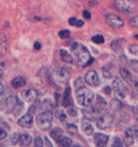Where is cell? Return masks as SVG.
<instances>
[{"mask_svg":"<svg viewBox=\"0 0 138 147\" xmlns=\"http://www.w3.org/2000/svg\"><path fill=\"white\" fill-rule=\"evenodd\" d=\"M129 52L135 54V55H138V45L137 44H131L129 45Z\"/></svg>","mask_w":138,"mask_h":147,"instance_id":"1f68e13d","label":"cell"},{"mask_svg":"<svg viewBox=\"0 0 138 147\" xmlns=\"http://www.w3.org/2000/svg\"><path fill=\"white\" fill-rule=\"evenodd\" d=\"M22 104L18 101L15 96H10L9 98L6 100V109L8 112H12L15 115H18L22 110Z\"/></svg>","mask_w":138,"mask_h":147,"instance_id":"8992f818","label":"cell"},{"mask_svg":"<svg viewBox=\"0 0 138 147\" xmlns=\"http://www.w3.org/2000/svg\"><path fill=\"white\" fill-rule=\"evenodd\" d=\"M59 37L61 38V39H67V38L70 37V31L69 30H62V31H60L59 32Z\"/></svg>","mask_w":138,"mask_h":147,"instance_id":"f1b7e54d","label":"cell"},{"mask_svg":"<svg viewBox=\"0 0 138 147\" xmlns=\"http://www.w3.org/2000/svg\"><path fill=\"white\" fill-rule=\"evenodd\" d=\"M19 142H20L21 146H29L31 144V142H32V137L28 134H22V135H20Z\"/></svg>","mask_w":138,"mask_h":147,"instance_id":"ffe728a7","label":"cell"},{"mask_svg":"<svg viewBox=\"0 0 138 147\" xmlns=\"http://www.w3.org/2000/svg\"><path fill=\"white\" fill-rule=\"evenodd\" d=\"M113 146H122V142L119 140L118 137H115V142L113 143Z\"/></svg>","mask_w":138,"mask_h":147,"instance_id":"74e56055","label":"cell"},{"mask_svg":"<svg viewBox=\"0 0 138 147\" xmlns=\"http://www.w3.org/2000/svg\"><path fill=\"white\" fill-rule=\"evenodd\" d=\"M119 74H120L122 79H123V80H125L127 83H131V72L127 70V69H124V67H122V69L119 70Z\"/></svg>","mask_w":138,"mask_h":147,"instance_id":"44dd1931","label":"cell"},{"mask_svg":"<svg viewBox=\"0 0 138 147\" xmlns=\"http://www.w3.org/2000/svg\"><path fill=\"white\" fill-rule=\"evenodd\" d=\"M96 123H97V127L98 128L105 129V128L110 127L112 123H113V118L108 114H104V115H102V116H100V117L97 118Z\"/></svg>","mask_w":138,"mask_h":147,"instance_id":"52a82bcc","label":"cell"},{"mask_svg":"<svg viewBox=\"0 0 138 147\" xmlns=\"http://www.w3.org/2000/svg\"><path fill=\"white\" fill-rule=\"evenodd\" d=\"M53 79L58 83H66L70 79V71L64 66L57 67L53 71Z\"/></svg>","mask_w":138,"mask_h":147,"instance_id":"5b68a950","label":"cell"},{"mask_svg":"<svg viewBox=\"0 0 138 147\" xmlns=\"http://www.w3.org/2000/svg\"><path fill=\"white\" fill-rule=\"evenodd\" d=\"M2 93H3V85L0 83V95H1Z\"/></svg>","mask_w":138,"mask_h":147,"instance_id":"7dc6e473","label":"cell"},{"mask_svg":"<svg viewBox=\"0 0 138 147\" xmlns=\"http://www.w3.org/2000/svg\"><path fill=\"white\" fill-rule=\"evenodd\" d=\"M134 131H135V136H136V138L138 140V128L136 127V129H134Z\"/></svg>","mask_w":138,"mask_h":147,"instance_id":"c3c4849f","label":"cell"},{"mask_svg":"<svg viewBox=\"0 0 138 147\" xmlns=\"http://www.w3.org/2000/svg\"><path fill=\"white\" fill-rule=\"evenodd\" d=\"M94 143L96 144V146H105L108 143V136L102 133H96L94 134Z\"/></svg>","mask_w":138,"mask_h":147,"instance_id":"7c38bea8","label":"cell"},{"mask_svg":"<svg viewBox=\"0 0 138 147\" xmlns=\"http://www.w3.org/2000/svg\"><path fill=\"white\" fill-rule=\"evenodd\" d=\"M134 114H135V117H136V119L138 121V106H136V107L134 109Z\"/></svg>","mask_w":138,"mask_h":147,"instance_id":"b9f144b4","label":"cell"},{"mask_svg":"<svg viewBox=\"0 0 138 147\" xmlns=\"http://www.w3.org/2000/svg\"><path fill=\"white\" fill-rule=\"evenodd\" d=\"M83 24H84V23H83V21H81V20H77V22H76V24H75V26H76V27H83Z\"/></svg>","mask_w":138,"mask_h":147,"instance_id":"f6af8a7d","label":"cell"},{"mask_svg":"<svg viewBox=\"0 0 138 147\" xmlns=\"http://www.w3.org/2000/svg\"><path fill=\"white\" fill-rule=\"evenodd\" d=\"M67 113H69L71 116H75V115H76V112H75V110H74V109H72V107L67 110Z\"/></svg>","mask_w":138,"mask_h":147,"instance_id":"ab89813d","label":"cell"},{"mask_svg":"<svg viewBox=\"0 0 138 147\" xmlns=\"http://www.w3.org/2000/svg\"><path fill=\"white\" fill-rule=\"evenodd\" d=\"M57 143H58V145H60V146H62V147L72 146V140H70V138H67V137H63V136H62Z\"/></svg>","mask_w":138,"mask_h":147,"instance_id":"cb8c5ba5","label":"cell"},{"mask_svg":"<svg viewBox=\"0 0 138 147\" xmlns=\"http://www.w3.org/2000/svg\"><path fill=\"white\" fill-rule=\"evenodd\" d=\"M81 125H82V129H83V132L85 133L86 135H92L93 134V126L92 124L88 122V119H83L82 122H81Z\"/></svg>","mask_w":138,"mask_h":147,"instance_id":"ac0fdd59","label":"cell"},{"mask_svg":"<svg viewBox=\"0 0 138 147\" xmlns=\"http://www.w3.org/2000/svg\"><path fill=\"white\" fill-rule=\"evenodd\" d=\"M102 72H103V76H104L105 79H110V78H112V73L107 70V67H103Z\"/></svg>","mask_w":138,"mask_h":147,"instance_id":"d6a6232c","label":"cell"},{"mask_svg":"<svg viewBox=\"0 0 138 147\" xmlns=\"http://www.w3.org/2000/svg\"><path fill=\"white\" fill-rule=\"evenodd\" d=\"M131 63H133L134 65H137V67H138V62H136V61H134V62H131ZM137 67H136V69H137Z\"/></svg>","mask_w":138,"mask_h":147,"instance_id":"681fc988","label":"cell"},{"mask_svg":"<svg viewBox=\"0 0 138 147\" xmlns=\"http://www.w3.org/2000/svg\"><path fill=\"white\" fill-rule=\"evenodd\" d=\"M112 109L114 111H118V110H120L122 109V103L119 102V101H117V100H114L113 102H112Z\"/></svg>","mask_w":138,"mask_h":147,"instance_id":"4316f807","label":"cell"},{"mask_svg":"<svg viewBox=\"0 0 138 147\" xmlns=\"http://www.w3.org/2000/svg\"><path fill=\"white\" fill-rule=\"evenodd\" d=\"M6 69H7V67H6V64H5V63H0V78L3 75Z\"/></svg>","mask_w":138,"mask_h":147,"instance_id":"e575fe53","label":"cell"},{"mask_svg":"<svg viewBox=\"0 0 138 147\" xmlns=\"http://www.w3.org/2000/svg\"><path fill=\"white\" fill-rule=\"evenodd\" d=\"M34 145H36V147H41L42 145H43V143H42V140H41L40 137H36V142H34Z\"/></svg>","mask_w":138,"mask_h":147,"instance_id":"d590c367","label":"cell"},{"mask_svg":"<svg viewBox=\"0 0 138 147\" xmlns=\"http://www.w3.org/2000/svg\"><path fill=\"white\" fill-rule=\"evenodd\" d=\"M83 17H84L85 19H91V13H90L88 11H86V10H84V11H83Z\"/></svg>","mask_w":138,"mask_h":147,"instance_id":"f35d334b","label":"cell"},{"mask_svg":"<svg viewBox=\"0 0 138 147\" xmlns=\"http://www.w3.org/2000/svg\"><path fill=\"white\" fill-rule=\"evenodd\" d=\"M19 138H20V135H19L18 133H15V134L11 136V143H12V144H15V143L19 140Z\"/></svg>","mask_w":138,"mask_h":147,"instance_id":"836d02e7","label":"cell"},{"mask_svg":"<svg viewBox=\"0 0 138 147\" xmlns=\"http://www.w3.org/2000/svg\"><path fill=\"white\" fill-rule=\"evenodd\" d=\"M8 52V39L7 36L0 33V54H6Z\"/></svg>","mask_w":138,"mask_h":147,"instance_id":"e0dca14e","label":"cell"},{"mask_svg":"<svg viewBox=\"0 0 138 147\" xmlns=\"http://www.w3.org/2000/svg\"><path fill=\"white\" fill-rule=\"evenodd\" d=\"M57 118H58L60 122H62V123H64L66 121V114L64 113V111H58L57 112Z\"/></svg>","mask_w":138,"mask_h":147,"instance_id":"d4e9b609","label":"cell"},{"mask_svg":"<svg viewBox=\"0 0 138 147\" xmlns=\"http://www.w3.org/2000/svg\"><path fill=\"white\" fill-rule=\"evenodd\" d=\"M62 105L64 107H70L72 105V96H71V88H66L62 98Z\"/></svg>","mask_w":138,"mask_h":147,"instance_id":"2e32d148","label":"cell"},{"mask_svg":"<svg viewBox=\"0 0 138 147\" xmlns=\"http://www.w3.org/2000/svg\"><path fill=\"white\" fill-rule=\"evenodd\" d=\"M76 22H77V20H76L75 18H70V20H69V23H70L71 26H75Z\"/></svg>","mask_w":138,"mask_h":147,"instance_id":"60d3db41","label":"cell"},{"mask_svg":"<svg viewBox=\"0 0 138 147\" xmlns=\"http://www.w3.org/2000/svg\"><path fill=\"white\" fill-rule=\"evenodd\" d=\"M98 113H100V111L97 110L96 107H92V109H85V110L83 111V114H84V116L86 119L88 121H91V119H97V115H98Z\"/></svg>","mask_w":138,"mask_h":147,"instance_id":"9a60e30c","label":"cell"},{"mask_svg":"<svg viewBox=\"0 0 138 147\" xmlns=\"http://www.w3.org/2000/svg\"><path fill=\"white\" fill-rule=\"evenodd\" d=\"M114 6L118 11L125 13H131L137 9V3L134 0H115Z\"/></svg>","mask_w":138,"mask_h":147,"instance_id":"3957f363","label":"cell"},{"mask_svg":"<svg viewBox=\"0 0 138 147\" xmlns=\"http://www.w3.org/2000/svg\"><path fill=\"white\" fill-rule=\"evenodd\" d=\"M106 22L113 28H122L124 26L123 19L115 15H107L106 16Z\"/></svg>","mask_w":138,"mask_h":147,"instance_id":"30bf717a","label":"cell"},{"mask_svg":"<svg viewBox=\"0 0 138 147\" xmlns=\"http://www.w3.org/2000/svg\"><path fill=\"white\" fill-rule=\"evenodd\" d=\"M21 97L24 102L32 103V102L36 101V97H38V92L34 88H27L23 92H21Z\"/></svg>","mask_w":138,"mask_h":147,"instance_id":"ba28073f","label":"cell"},{"mask_svg":"<svg viewBox=\"0 0 138 147\" xmlns=\"http://www.w3.org/2000/svg\"><path fill=\"white\" fill-rule=\"evenodd\" d=\"M18 124L21 126V127H26V128L31 127L32 124H33V117H32L31 113L23 115V116L18 121Z\"/></svg>","mask_w":138,"mask_h":147,"instance_id":"4fadbf2b","label":"cell"},{"mask_svg":"<svg viewBox=\"0 0 138 147\" xmlns=\"http://www.w3.org/2000/svg\"><path fill=\"white\" fill-rule=\"evenodd\" d=\"M134 88H135V92L138 94V81L134 82Z\"/></svg>","mask_w":138,"mask_h":147,"instance_id":"7bdbcfd3","label":"cell"},{"mask_svg":"<svg viewBox=\"0 0 138 147\" xmlns=\"http://www.w3.org/2000/svg\"><path fill=\"white\" fill-rule=\"evenodd\" d=\"M66 129H67V132L70 133V134H72V135L77 134V127H76L75 125L69 124V125H66Z\"/></svg>","mask_w":138,"mask_h":147,"instance_id":"484cf974","label":"cell"},{"mask_svg":"<svg viewBox=\"0 0 138 147\" xmlns=\"http://www.w3.org/2000/svg\"><path fill=\"white\" fill-rule=\"evenodd\" d=\"M60 54H61V59H62V61H64V62H66V63H72L73 62L72 55H71L67 51H65V50H61V51H60Z\"/></svg>","mask_w":138,"mask_h":147,"instance_id":"7402d4cb","label":"cell"},{"mask_svg":"<svg viewBox=\"0 0 138 147\" xmlns=\"http://www.w3.org/2000/svg\"><path fill=\"white\" fill-rule=\"evenodd\" d=\"M120 40H115V41H113L112 44H110V47L113 48V50L114 51H117V50H119V47L122 48V43L119 42Z\"/></svg>","mask_w":138,"mask_h":147,"instance_id":"83f0119b","label":"cell"},{"mask_svg":"<svg viewBox=\"0 0 138 147\" xmlns=\"http://www.w3.org/2000/svg\"><path fill=\"white\" fill-rule=\"evenodd\" d=\"M34 49H36V50H40V49H41V44L39 43V42H36V43H34Z\"/></svg>","mask_w":138,"mask_h":147,"instance_id":"ee69618b","label":"cell"},{"mask_svg":"<svg viewBox=\"0 0 138 147\" xmlns=\"http://www.w3.org/2000/svg\"><path fill=\"white\" fill-rule=\"evenodd\" d=\"M113 88H114L115 93H116L117 95L119 96L120 98H124V97H125L126 90H125V86H124L123 82L120 81V79H119V78L115 79V81H114V83H113Z\"/></svg>","mask_w":138,"mask_h":147,"instance_id":"8fae6325","label":"cell"},{"mask_svg":"<svg viewBox=\"0 0 138 147\" xmlns=\"http://www.w3.org/2000/svg\"><path fill=\"white\" fill-rule=\"evenodd\" d=\"M24 84H26V78L24 76H17L11 81V85H12V88H21Z\"/></svg>","mask_w":138,"mask_h":147,"instance_id":"d6986e66","label":"cell"},{"mask_svg":"<svg viewBox=\"0 0 138 147\" xmlns=\"http://www.w3.org/2000/svg\"><path fill=\"white\" fill-rule=\"evenodd\" d=\"M94 93L92 90H90L88 88L85 86H81L76 90V100L80 105L82 106H86L88 107L94 101Z\"/></svg>","mask_w":138,"mask_h":147,"instance_id":"7a4b0ae2","label":"cell"},{"mask_svg":"<svg viewBox=\"0 0 138 147\" xmlns=\"http://www.w3.org/2000/svg\"><path fill=\"white\" fill-rule=\"evenodd\" d=\"M84 80L86 82L87 84L92 85V86H97L100 84V79H98V75L96 73V71L94 70H91L88 71L85 76H84Z\"/></svg>","mask_w":138,"mask_h":147,"instance_id":"9c48e42d","label":"cell"},{"mask_svg":"<svg viewBox=\"0 0 138 147\" xmlns=\"http://www.w3.org/2000/svg\"><path fill=\"white\" fill-rule=\"evenodd\" d=\"M7 137V133H6V131H3L2 128H0V140H5Z\"/></svg>","mask_w":138,"mask_h":147,"instance_id":"8d00e7d4","label":"cell"},{"mask_svg":"<svg viewBox=\"0 0 138 147\" xmlns=\"http://www.w3.org/2000/svg\"><path fill=\"white\" fill-rule=\"evenodd\" d=\"M71 50L76 57V64L80 66H85L87 64H91L93 60L91 59L90 52L84 45L80 43H74L71 45Z\"/></svg>","mask_w":138,"mask_h":147,"instance_id":"6da1fadb","label":"cell"},{"mask_svg":"<svg viewBox=\"0 0 138 147\" xmlns=\"http://www.w3.org/2000/svg\"><path fill=\"white\" fill-rule=\"evenodd\" d=\"M134 137H135V131L134 128H127L125 131V138H124V145L126 146H129V145H133L134 143Z\"/></svg>","mask_w":138,"mask_h":147,"instance_id":"5bb4252c","label":"cell"},{"mask_svg":"<svg viewBox=\"0 0 138 147\" xmlns=\"http://www.w3.org/2000/svg\"><path fill=\"white\" fill-rule=\"evenodd\" d=\"M135 38H136V39H138V34H136V36H135Z\"/></svg>","mask_w":138,"mask_h":147,"instance_id":"f907efd6","label":"cell"},{"mask_svg":"<svg viewBox=\"0 0 138 147\" xmlns=\"http://www.w3.org/2000/svg\"><path fill=\"white\" fill-rule=\"evenodd\" d=\"M52 112L51 111H45L44 113L38 115L36 117V125L39 128L43 129V131H48L50 129L52 125Z\"/></svg>","mask_w":138,"mask_h":147,"instance_id":"277c9868","label":"cell"},{"mask_svg":"<svg viewBox=\"0 0 138 147\" xmlns=\"http://www.w3.org/2000/svg\"><path fill=\"white\" fill-rule=\"evenodd\" d=\"M92 41L97 44L104 43V38H103V36H94L92 38Z\"/></svg>","mask_w":138,"mask_h":147,"instance_id":"f546056e","label":"cell"},{"mask_svg":"<svg viewBox=\"0 0 138 147\" xmlns=\"http://www.w3.org/2000/svg\"><path fill=\"white\" fill-rule=\"evenodd\" d=\"M129 23H131V27H135V28H138V16H135L129 19Z\"/></svg>","mask_w":138,"mask_h":147,"instance_id":"4dcf8cb0","label":"cell"},{"mask_svg":"<svg viewBox=\"0 0 138 147\" xmlns=\"http://www.w3.org/2000/svg\"><path fill=\"white\" fill-rule=\"evenodd\" d=\"M104 91H105V92H106L107 94H110V88H109L108 86H106V88H104Z\"/></svg>","mask_w":138,"mask_h":147,"instance_id":"bcb514c9","label":"cell"},{"mask_svg":"<svg viewBox=\"0 0 138 147\" xmlns=\"http://www.w3.org/2000/svg\"><path fill=\"white\" fill-rule=\"evenodd\" d=\"M62 129L61 128H54V129H52L51 132H50V136H51V138L55 140V142H58L61 137H62Z\"/></svg>","mask_w":138,"mask_h":147,"instance_id":"603a6c76","label":"cell"}]
</instances>
